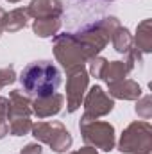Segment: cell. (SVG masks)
I'll use <instances>...</instances> for the list:
<instances>
[{"label": "cell", "instance_id": "cell-5", "mask_svg": "<svg viewBox=\"0 0 152 154\" xmlns=\"http://www.w3.org/2000/svg\"><path fill=\"white\" fill-rule=\"evenodd\" d=\"M31 134L38 140V143H47L54 152L57 154L66 152L72 147V143H74V138L68 133V129L57 120L32 124Z\"/></svg>", "mask_w": 152, "mask_h": 154}, {"label": "cell", "instance_id": "cell-17", "mask_svg": "<svg viewBox=\"0 0 152 154\" xmlns=\"http://www.w3.org/2000/svg\"><path fill=\"white\" fill-rule=\"evenodd\" d=\"M9 133L13 136H25L31 133L32 129V120L31 116H16V118H9Z\"/></svg>", "mask_w": 152, "mask_h": 154}, {"label": "cell", "instance_id": "cell-20", "mask_svg": "<svg viewBox=\"0 0 152 154\" xmlns=\"http://www.w3.org/2000/svg\"><path fill=\"white\" fill-rule=\"evenodd\" d=\"M7 113H9V100H7V97H0V140L5 134H9Z\"/></svg>", "mask_w": 152, "mask_h": 154}, {"label": "cell", "instance_id": "cell-16", "mask_svg": "<svg viewBox=\"0 0 152 154\" xmlns=\"http://www.w3.org/2000/svg\"><path fill=\"white\" fill-rule=\"evenodd\" d=\"M111 41H113V47L118 54H127L131 48H132V34L127 27H118L111 36Z\"/></svg>", "mask_w": 152, "mask_h": 154}, {"label": "cell", "instance_id": "cell-24", "mask_svg": "<svg viewBox=\"0 0 152 154\" xmlns=\"http://www.w3.org/2000/svg\"><path fill=\"white\" fill-rule=\"evenodd\" d=\"M9 4H16V2H20V0H7Z\"/></svg>", "mask_w": 152, "mask_h": 154}, {"label": "cell", "instance_id": "cell-4", "mask_svg": "<svg viewBox=\"0 0 152 154\" xmlns=\"http://www.w3.org/2000/svg\"><path fill=\"white\" fill-rule=\"evenodd\" d=\"M118 151L122 154H141L152 151V125L147 120L131 122L118 142Z\"/></svg>", "mask_w": 152, "mask_h": 154}, {"label": "cell", "instance_id": "cell-13", "mask_svg": "<svg viewBox=\"0 0 152 154\" xmlns=\"http://www.w3.org/2000/svg\"><path fill=\"white\" fill-rule=\"evenodd\" d=\"M132 48L140 54L152 52V20H141L136 27V34L132 36Z\"/></svg>", "mask_w": 152, "mask_h": 154}, {"label": "cell", "instance_id": "cell-19", "mask_svg": "<svg viewBox=\"0 0 152 154\" xmlns=\"http://www.w3.org/2000/svg\"><path fill=\"white\" fill-rule=\"evenodd\" d=\"M106 63H108V59H104V57H100V56L91 57V59L88 61V68H86V70H88V75L95 77V79H100L104 68H106Z\"/></svg>", "mask_w": 152, "mask_h": 154}, {"label": "cell", "instance_id": "cell-15", "mask_svg": "<svg viewBox=\"0 0 152 154\" xmlns=\"http://www.w3.org/2000/svg\"><path fill=\"white\" fill-rule=\"evenodd\" d=\"M61 29V18H38L32 22V32L38 38H52Z\"/></svg>", "mask_w": 152, "mask_h": 154}, {"label": "cell", "instance_id": "cell-23", "mask_svg": "<svg viewBox=\"0 0 152 154\" xmlns=\"http://www.w3.org/2000/svg\"><path fill=\"white\" fill-rule=\"evenodd\" d=\"M68 154H99V151L95 147H91V145H84V147H81L77 151H72V152H68Z\"/></svg>", "mask_w": 152, "mask_h": 154}, {"label": "cell", "instance_id": "cell-1", "mask_svg": "<svg viewBox=\"0 0 152 154\" xmlns=\"http://www.w3.org/2000/svg\"><path fill=\"white\" fill-rule=\"evenodd\" d=\"M18 79L25 95L36 99L56 93L61 84V72L50 61H32L22 70Z\"/></svg>", "mask_w": 152, "mask_h": 154}, {"label": "cell", "instance_id": "cell-22", "mask_svg": "<svg viewBox=\"0 0 152 154\" xmlns=\"http://www.w3.org/2000/svg\"><path fill=\"white\" fill-rule=\"evenodd\" d=\"M20 154H43V147L38 142H32V143H27L25 147H22Z\"/></svg>", "mask_w": 152, "mask_h": 154}, {"label": "cell", "instance_id": "cell-18", "mask_svg": "<svg viewBox=\"0 0 152 154\" xmlns=\"http://www.w3.org/2000/svg\"><path fill=\"white\" fill-rule=\"evenodd\" d=\"M136 115L143 120H149L152 116V99L150 95H143L136 100V108H134Z\"/></svg>", "mask_w": 152, "mask_h": 154}, {"label": "cell", "instance_id": "cell-12", "mask_svg": "<svg viewBox=\"0 0 152 154\" xmlns=\"http://www.w3.org/2000/svg\"><path fill=\"white\" fill-rule=\"evenodd\" d=\"M9 100V118H16V116H31L32 115V100L29 95H25L22 90H13L7 97Z\"/></svg>", "mask_w": 152, "mask_h": 154}, {"label": "cell", "instance_id": "cell-25", "mask_svg": "<svg viewBox=\"0 0 152 154\" xmlns=\"http://www.w3.org/2000/svg\"><path fill=\"white\" fill-rule=\"evenodd\" d=\"M2 32H4V31H2V27H0V36H2Z\"/></svg>", "mask_w": 152, "mask_h": 154}, {"label": "cell", "instance_id": "cell-7", "mask_svg": "<svg viewBox=\"0 0 152 154\" xmlns=\"http://www.w3.org/2000/svg\"><path fill=\"white\" fill-rule=\"evenodd\" d=\"M90 86V75L84 65H75L66 70V111L75 113L81 108Z\"/></svg>", "mask_w": 152, "mask_h": 154}, {"label": "cell", "instance_id": "cell-14", "mask_svg": "<svg viewBox=\"0 0 152 154\" xmlns=\"http://www.w3.org/2000/svg\"><path fill=\"white\" fill-rule=\"evenodd\" d=\"M29 20H31V16L27 13V7H16L4 14L2 29H4V32H18L27 27Z\"/></svg>", "mask_w": 152, "mask_h": 154}, {"label": "cell", "instance_id": "cell-21", "mask_svg": "<svg viewBox=\"0 0 152 154\" xmlns=\"http://www.w3.org/2000/svg\"><path fill=\"white\" fill-rule=\"evenodd\" d=\"M16 81V72L13 66H5V68H0V90H4L5 86L13 84Z\"/></svg>", "mask_w": 152, "mask_h": 154}, {"label": "cell", "instance_id": "cell-2", "mask_svg": "<svg viewBox=\"0 0 152 154\" xmlns=\"http://www.w3.org/2000/svg\"><path fill=\"white\" fill-rule=\"evenodd\" d=\"M118 27H120V20L116 16H104V18H100V20L82 27L75 34L84 43V47L88 48L91 57H95V56H99L108 47L113 32Z\"/></svg>", "mask_w": 152, "mask_h": 154}, {"label": "cell", "instance_id": "cell-10", "mask_svg": "<svg viewBox=\"0 0 152 154\" xmlns=\"http://www.w3.org/2000/svg\"><path fill=\"white\" fill-rule=\"evenodd\" d=\"M27 13L32 20L38 18H61L63 2L61 0H31Z\"/></svg>", "mask_w": 152, "mask_h": 154}, {"label": "cell", "instance_id": "cell-27", "mask_svg": "<svg viewBox=\"0 0 152 154\" xmlns=\"http://www.w3.org/2000/svg\"><path fill=\"white\" fill-rule=\"evenodd\" d=\"M109 2H111V0H109Z\"/></svg>", "mask_w": 152, "mask_h": 154}, {"label": "cell", "instance_id": "cell-8", "mask_svg": "<svg viewBox=\"0 0 152 154\" xmlns=\"http://www.w3.org/2000/svg\"><path fill=\"white\" fill-rule=\"evenodd\" d=\"M84 115L81 118L84 120H97L100 116L109 115L114 109V99H111L100 86H91L84 95Z\"/></svg>", "mask_w": 152, "mask_h": 154}, {"label": "cell", "instance_id": "cell-11", "mask_svg": "<svg viewBox=\"0 0 152 154\" xmlns=\"http://www.w3.org/2000/svg\"><path fill=\"white\" fill-rule=\"evenodd\" d=\"M109 97L120 100H138L141 97V86L132 79H122L118 82L108 84Z\"/></svg>", "mask_w": 152, "mask_h": 154}, {"label": "cell", "instance_id": "cell-6", "mask_svg": "<svg viewBox=\"0 0 152 154\" xmlns=\"http://www.w3.org/2000/svg\"><path fill=\"white\" fill-rule=\"evenodd\" d=\"M79 131L86 145H91L95 149H100L104 152H111L114 149V127L109 122L104 120H84L79 122Z\"/></svg>", "mask_w": 152, "mask_h": 154}, {"label": "cell", "instance_id": "cell-3", "mask_svg": "<svg viewBox=\"0 0 152 154\" xmlns=\"http://www.w3.org/2000/svg\"><path fill=\"white\" fill-rule=\"evenodd\" d=\"M54 56L57 63L68 70L75 65H84L91 59V54L84 47V43L79 39L75 32H65L54 36Z\"/></svg>", "mask_w": 152, "mask_h": 154}, {"label": "cell", "instance_id": "cell-9", "mask_svg": "<svg viewBox=\"0 0 152 154\" xmlns=\"http://www.w3.org/2000/svg\"><path fill=\"white\" fill-rule=\"evenodd\" d=\"M65 104V97L61 93H52L45 97H36L32 100V113L38 118H48L61 111Z\"/></svg>", "mask_w": 152, "mask_h": 154}, {"label": "cell", "instance_id": "cell-26", "mask_svg": "<svg viewBox=\"0 0 152 154\" xmlns=\"http://www.w3.org/2000/svg\"><path fill=\"white\" fill-rule=\"evenodd\" d=\"M141 154H150V152H141Z\"/></svg>", "mask_w": 152, "mask_h": 154}]
</instances>
